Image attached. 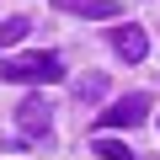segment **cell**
I'll use <instances>...</instances> for the list:
<instances>
[{"mask_svg":"<svg viewBox=\"0 0 160 160\" xmlns=\"http://www.w3.org/2000/svg\"><path fill=\"white\" fill-rule=\"evenodd\" d=\"M0 80H16V86H53V80H64V64L59 53H11L0 59Z\"/></svg>","mask_w":160,"mask_h":160,"instance_id":"6da1fadb","label":"cell"},{"mask_svg":"<svg viewBox=\"0 0 160 160\" xmlns=\"http://www.w3.org/2000/svg\"><path fill=\"white\" fill-rule=\"evenodd\" d=\"M149 107H155V96L149 91H133V96H118L107 112H102V128H139L144 118H149Z\"/></svg>","mask_w":160,"mask_h":160,"instance_id":"7a4b0ae2","label":"cell"},{"mask_svg":"<svg viewBox=\"0 0 160 160\" xmlns=\"http://www.w3.org/2000/svg\"><path fill=\"white\" fill-rule=\"evenodd\" d=\"M16 128H22V139H48V102L43 96H27L16 107Z\"/></svg>","mask_w":160,"mask_h":160,"instance_id":"3957f363","label":"cell"},{"mask_svg":"<svg viewBox=\"0 0 160 160\" xmlns=\"http://www.w3.org/2000/svg\"><path fill=\"white\" fill-rule=\"evenodd\" d=\"M59 11H69V16H86V22H118V0H53Z\"/></svg>","mask_w":160,"mask_h":160,"instance_id":"277c9868","label":"cell"},{"mask_svg":"<svg viewBox=\"0 0 160 160\" xmlns=\"http://www.w3.org/2000/svg\"><path fill=\"white\" fill-rule=\"evenodd\" d=\"M112 48H118L128 64H139V59L149 53V38H144V27H112Z\"/></svg>","mask_w":160,"mask_h":160,"instance_id":"5b68a950","label":"cell"},{"mask_svg":"<svg viewBox=\"0 0 160 160\" xmlns=\"http://www.w3.org/2000/svg\"><path fill=\"white\" fill-rule=\"evenodd\" d=\"M27 27H32L27 16H6V22H0V48H11V43H22V38H27Z\"/></svg>","mask_w":160,"mask_h":160,"instance_id":"8992f818","label":"cell"},{"mask_svg":"<svg viewBox=\"0 0 160 160\" xmlns=\"http://www.w3.org/2000/svg\"><path fill=\"white\" fill-rule=\"evenodd\" d=\"M96 155H102V160H133V149L118 144V139H96Z\"/></svg>","mask_w":160,"mask_h":160,"instance_id":"52a82bcc","label":"cell"},{"mask_svg":"<svg viewBox=\"0 0 160 160\" xmlns=\"http://www.w3.org/2000/svg\"><path fill=\"white\" fill-rule=\"evenodd\" d=\"M75 91H80V96H86V102H96V96L107 91V80H102V75H86V80H80V86H75Z\"/></svg>","mask_w":160,"mask_h":160,"instance_id":"ba28073f","label":"cell"}]
</instances>
